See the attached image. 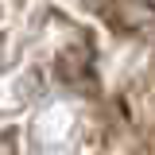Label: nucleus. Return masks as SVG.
<instances>
[{
  "label": "nucleus",
  "instance_id": "1",
  "mask_svg": "<svg viewBox=\"0 0 155 155\" xmlns=\"http://www.w3.org/2000/svg\"><path fill=\"white\" fill-rule=\"evenodd\" d=\"M109 19L120 31H147V35H155V4H147V0H113L109 4Z\"/></svg>",
  "mask_w": 155,
  "mask_h": 155
},
{
  "label": "nucleus",
  "instance_id": "2",
  "mask_svg": "<svg viewBox=\"0 0 155 155\" xmlns=\"http://www.w3.org/2000/svg\"><path fill=\"white\" fill-rule=\"evenodd\" d=\"M58 74L66 85H89L93 81V66H89V47H78L70 54H62L58 62Z\"/></svg>",
  "mask_w": 155,
  "mask_h": 155
}]
</instances>
